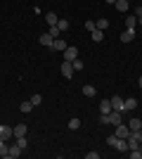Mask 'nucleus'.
I'll list each match as a JSON object with an SVG mask.
<instances>
[{
    "instance_id": "obj_1",
    "label": "nucleus",
    "mask_w": 142,
    "mask_h": 159,
    "mask_svg": "<svg viewBox=\"0 0 142 159\" xmlns=\"http://www.w3.org/2000/svg\"><path fill=\"white\" fill-rule=\"evenodd\" d=\"M107 143H109V147H114V150H118V152H126V150H128V140L116 138V135H109Z\"/></svg>"
},
{
    "instance_id": "obj_2",
    "label": "nucleus",
    "mask_w": 142,
    "mask_h": 159,
    "mask_svg": "<svg viewBox=\"0 0 142 159\" xmlns=\"http://www.w3.org/2000/svg\"><path fill=\"white\" fill-rule=\"evenodd\" d=\"M62 55H64V62H74L76 57H78V48L76 45H67V50H64Z\"/></svg>"
},
{
    "instance_id": "obj_3",
    "label": "nucleus",
    "mask_w": 142,
    "mask_h": 159,
    "mask_svg": "<svg viewBox=\"0 0 142 159\" xmlns=\"http://www.w3.org/2000/svg\"><path fill=\"white\" fill-rule=\"evenodd\" d=\"M0 138H2V140L14 138V128H12V126H7V124H0Z\"/></svg>"
},
{
    "instance_id": "obj_4",
    "label": "nucleus",
    "mask_w": 142,
    "mask_h": 159,
    "mask_svg": "<svg viewBox=\"0 0 142 159\" xmlns=\"http://www.w3.org/2000/svg\"><path fill=\"white\" fill-rule=\"evenodd\" d=\"M116 138H123V140H128V135H130V128L126 126V124H118L116 126V133H114Z\"/></svg>"
},
{
    "instance_id": "obj_5",
    "label": "nucleus",
    "mask_w": 142,
    "mask_h": 159,
    "mask_svg": "<svg viewBox=\"0 0 142 159\" xmlns=\"http://www.w3.org/2000/svg\"><path fill=\"white\" fill-rule=\"evenodd\" d=\"M74 64H71V62H64V64H62V76H64V79H74Z\"/></svg>"
},
{
    "instance_id": "obj_6",
    "label": "nucleus",
    "mask_w": 142,
    "mask_h": 159,
    "mask_svg": "<svg viewBox=\"0 0 142 159\" xmlns=\"http://www.w3.org/2000/svg\"><path fill=\"white\" fill-rule=\"evenodd\" d=\"M123 109H126V112L137 109V100H135V98H123Z\"/></svg>"
},
{
    "instance_id": "obj_7",
    "label": "nucleus",
    "mask_w": 142,
    "mask_h": 159,
    "mask_svg": "<svg viewBox=\"0 0 142 159\" xmlns=\"http://www.w3.org/2000/svg\"><path fill=\"white\" fill-rule=\"evenodd\" d=\"M111 109L126 112V109H123V98H121V95H114V98H111Z\"/></svg>"
},
{
    "instance_id": "obj_8",
    "label": "nucleus",
    "mask_w": 142,
    "mask_h": 159,
    "mask_svg": "<svg viewBox=\"0 0 142 159\" xmlns=\"http://www.w3.org/2000/svg\"><path fill=\"white\" fill-rule=\"evenodd\" d=\"M21 152H24V150H21V147L17 145V143H14V145L10 147V150H7V157H10V159H17V157H19Z\"/></svg>"
},
{
    "instance_id": "obj_9",
    "label": "nucleus",
    "mask_w": 142,
    "mask_h": 159,
    "mask_svg": "<svg viewBox=\"0 0 142 159\" xmlns=\"http://www.w3.org/2000/svg\"><path fill=\"white\" fill-rule=\"evenodd\" d=\"M133 38H135V31H133V29H126V31L121 33V38H118V40H121V43H130Z\"/></svg>"
},
{
    "instance_id": "obj_10",
    "label": "nucleus",
    "mask_w": 142,
    "mask_h": 159,
    "mask_svg": "<svg viewBox=\"0 0 142 159\" xmlns=\"http://www.w3.org/2000/svg\"><path fill=\"white\" fill-rule=\"evenodd\" d=\"M38 40H41V45H45V48H52V43H54V38L50 36V31H47V33H43V36H41Z\"/></svg>"
},
{
    "instance_id": "obj_11",
    "label": "nucleus",
    "mask_w": 142,
    "mask_h": 159,
    "mask_svg": "<svg viewBox=\"0 0 142 159\" xmlns=\"http://www.w3.org/2000/svg\"><path fill=\"white\" fill-rule=\"evenodd\" d=\"M128 128H130V131H140V128H142V119H137V116H133V119L128 121Z\"/></svg>"
},
{
    "instance_id": "obj_12",
    "label": "nucleus",
    "mask_w": 142,
    "mask_h": 159,
    "mask_svg": "<svg viewBox=\"0 0 142 159\" xmlns=\"http://www.w3.org/2000/svg\"><path fill=\"white\" fill-rule=\"evenodd\" d=\"M52 48H54V50H59V52H64V50H67V40H64V38H54Z\"/></svg>"
},
{
    "instance_id": "obj_13",
    "label": "nucleus",
    "mask_w": 142,
    "mask_h": 159,
    "mask_svg": "<svg viewBox=\"0 0 142 159\" xmlns=\"http://www.w3.org/2000/svg\"><path fill=\"white\" fill-rule=\"evenodd\" d=\"M90 38H93L95 43H102V40H104V31H100V29H95V31H90Z\"/></svg>"
},
{
    "instance_id": "obj_14",
    "label": "nucleus",
    "mask_w": 142,
    "mask_h": 159,
    "mask_svg": "<svg viewBox=\"0 0 142 159\" xmlns=\"http://www.w3.org/2000/svg\"><path fill=\"white\" fill-rule=\"evenodd\" d=\"M111 112V100H102L100 102V114H109Z\"/></svg>"
},
{
    "instance_id": "obj_15",
    "label": "nucleus",
    "mask_w": 142,
    "mask_h": 159,
    "mask_svg": "<svg viewBox=\"0 0 142 159\" xmlns=\"http://www.w3.org/2000/svg\"><path fill=\"white\" fill-rule=\"evenodd\" d=\"M21 135H26V124H19V126H14V138H21Z\"/></svg>"
},
{
    "instance_id": "obj_16",
    "label": "nucleus",
    "mask_w": 142,
    "mask_h": 159,
    "mask_svg": "<svg viewBox=\"0 0 142 159\" xmlns=\"http://www.w3.org/2000/svg\"><path fill=\"white\" fill-rule=\"evenodd\" d=\"M31 109H33V102H31V100H28V102H21V105H19V112H21V114H28Z\"/></svg>"
},
{
    "instance_id": "obj_17",
    "label": "nucleus",
    "mask_w": 142,
    "mask_h": 159,
    "mask_svg": "<svg viewBox=\"0 0 142 159\" xmlns=\"http://www.w3.org/2000/svg\"><path fill=\"white\" fill-rule=\"evenodd\" d=\"M45 21H47V24H50V26H54V24L59 21V17H57V14H54V12H47V14H45Z\"/></svg>"
},
{
    "instance_id": "obj_18",
    "label": "nucleus",
    "mask_w": 142,
    "mask_h": 159,
    "mask_svg": "<svg viewBox=\"0 0 142 159\" xmlns=\"http://www.w3.org/2000/svg\"><path fill=\"white\" fill-rule=\"evenodd\" d=\"M116 10L118 12H128V0H116Z\"/></svg>"
},
{
    "instance_id": "obj_19",
    "label": "nucleus",
    "mask_w": 142,
    "mask_h": 159,
    "mask_svg": "<svg viewBox=\"0 0 142 159\" xmlns=\"http://www.w3.org/2000/svg\"><path fill=\"white\" fill-rule=\"evenodd\" d=\"M83 95H88V98H95V95H97L95 86H83Z\"/></svg>"
},
{
    "instance_id": "obj_20",
    "label": "nucleus",
    "mask_w": 142,
    "mask_h": 159,
    "mask_svg": "<svg viewBox=\"0 0 142 159\" xmlns=\"http://www.w3.org/2000/svg\"><path fill=\"white\" fill-rule=\"evenodd\" d=\"M135 26H137V17H128V19H126V29H133V31H135Z\"/></svg>"
},
{
    "instance_id": "obj_21",
    "label": "nucleus",
    "mask_w": 142,
    "mask_h": 159,
    "mask_svg": "<svg viewBox=\"0 0 142 159\" xmlns=\"http://www.w3.org/2000/svg\"><path fill=\"white\" fill-rule=\"evenodd\" d=\"M95 24H97V29H100V31H107V29H109V19H97Z\"/></svg>"
},
{
    "instance_id": "obj_22",
    "label": "nucleus",
    "mask_w": 142,
    "mask_h": 159,
    "mask_svg": "<svg viewBox=\"0 0 142 159\" xmlns=\"http://www.w3.org/2000/svg\"><path fill=\"white\" fill-rule=\"evenodd\" d=\"M69 128H71V131H78V128H81V119H76V116H74V119L69 121Z\"/></svg>"
},
{
    "instance_id": "obj_23",
    "label": "nucleus",
    "mask_w": 142,
    "mask_h": 159,
    "mask_svg": "<svg viewBox=\"0 0 142 159\" xmlns=\"http://www.w3.org/2000/svg\"><path fill=\"white\" fill-rule=\"evenodd\" d=\"M14 140H17V145H19L21 150H26V147H28V140H26V135H21V138H14Z\"/></svg>"
},
{
    "instance_id": "obj_24",
    "label": "nucleus",
    "mask_w": 142,
    "mask_h": 159,
    "mask_svg": "<svg viewBox=\"0 0 142 159\" xmlns=\"http://www.w3.org/2000/svg\"><path fill=\"white\" fill-rule=\"evenodd\" d=\"M7 140H0V157H7Z\"/></svg>"
},
{
    "instance_id": "obj_25",
    "label": "nucleus",
    "mask_w": 142,
    "mask_h": 159,
    "mask_svg": "<svg viewBox=\"0 0 142 159\" xmlns=\"http://www.w3.org/2000/svg\"><path fill=\"white\" fill-rule=\"evenodd\" d=\"M59 26H57V24H54V26H50V36H52V38H59Z\"/></svg>"
},
{
    "instance_id": "obj_26",
    "label": "nucleus",
    "mask_w": 142,
    "mask_h": 159,
    "mask_svg": "<svg viewBox=\"0 0 142 159\" xmlns=\"http://www.w3.org/2000/svg\"><path fill=\"white\" fill-rule=\"evenodd\" d=\"M57 26H59V31H67V29H69V21L67 19H59V21H57Z\"/></svg>"
},
{
    "instance_id": "obj_27",
    "label": "nucleus",
    "mask_w": 142,
    "mask_h": 159,
    "mask_svg": "<svg viewBox=\"0 0 142 159\" xmlns=\"http://www.w3.org/2000/svg\"><path fill=\"white\" fill-rule=\"evenodd\" d=\"M71 64H74V71H81V69H83V62L78 60V57H76V60L71 62Z\"/></svg>"
},
{
    "instance_id": "obj_28",
    "label": "nucleus",
    "mask_w": 142,
    "mask_h": 159,
    "mask_svg": "<svg viewBox=\"0 0 142 159\" xmlns=\"http://www.w3.org/2000/svg\"><path fill=\"white\" fill-rule=\"evenodd\" d=\"M31 102H33V107H38L43 102V95H31Z\"/></svg>"
},
{
    "instance_id": "obj_29",
    "label": "nucleus",
    "mask_w": 142,
    "mask_h": 159,
    "mask_svg": "<svg viewBox=\"0 0 142 159\" xmlns=\"http://www.w3.org/2000/svg\"><path fill=\"white\" fill-rule=\"evenodd\" d=\"M130 152V159H142V152L140 150H128Z\"/></svg>"
},
{
    "instance_id": "obj_30",
    "label": "nucleus",
    "mask_w": 142,
    "mask_h": 159,
    "mask_svg": "<svg viewBox=\"0 0 142 159\" xmlns=\"http://www.w3.org/2000/svg\"><path fill=\"white\" fill-rule=\"evenodd\" d=\"M85 29H88V31H95V29H97V24H95L93 19H88V21H85Z\"/></svg>"
},
{
    "instance_id": "obj_31",
    "label": "nucleus",
    "mask_w": 142,
    "mask_h": 159,
    "mask_svg": "<svg viewBox=\"0 0 142 159\" xmlns=\"http://www.w3.org/2000/svg\"><path fill=\"white\" fill-rule=\"evenodd\" d=\"M135 17H137V24H142V7H137V10H135Z\"/></svg>"
},
{
    "instance_id": "obj_32",
    "label": "nucleus",
    "mask_w": 142,
    "mask_h": 159,
    "mask_svg": "<svg viewBox=\"0 0 142 159\" xmlns=\"http://www.w3.org/2000/svg\"><path fill=\"white\" fill-rule=\"evenodd\" d=\"M100 124H109V114H100Z\"/></svg>"
},
{
    "instance_id": "obj_33",
    "label": "nucleus",
    "mask_w": 142,
    "mask_h": 159,
    "mask_svg": "<svg viewBox=\"0 0 142 159\" xmlns=\"http://www.w3.org/2000/svg\"><path fill=\"white\" fill-rule=\"evenodd\" d=\"M85 157H88V159H97V157H100V152H88Z\"/></svg>"
},
{
    "instance_id": "obj_34",
    "label": "nucleus",
    "mask_w": 142,
    "mask_h": 159,
    "mask_svg": "<svg viewBox=\"0 0 142 159\" xmlns=\"http://www.w3.org/2000/svg\"><path fill=\"white\" fill-rule=\"evenodd\" d=\"M107 2H109V5H116V0H107Z\"/></svg>"
},
{
    "instance_id": "obj_35",
    "label": "nucleus",
    "mask_w": 142,
    "mask_h": 159,
    "mask_svg": "<svg viewBox=\"0 0 142 159\" xmlns=\"http://www.w3.org/2000/svg\"><path fill=\"white\" fill-rule=\"evenodd\" d=\"M137 86H140V88H142V76H140V81H137Z\"/></svg>"
},
{
    "instance_id": "obj_36",
    "label": "nucleus",
    "mask_w": 142,
    "mask_h": 159,
    "mask_svg": "<svg viewBox=\"0 0 142 159\" xmlns=\"http://www.w3.org/2000/svg\"><path fill=\"white\" fill-rule=\"evenodd\" d=\"M140 152H142V143H140Z\"/></svg>"
},
{
    "instance_id": "obj_37",
    "label": "nucleus",
    "mask_w": 142,
    "mask_h": 159,
    "mask_svg": "<svg viewBox=\"0 0 142 159\" xmlns=\"http://www.w3.org/2000/svg\"><path fill=\"white\" fill-rule=\"evenodd\" d=\"M0 140H2V138H0Z\"/></svg>"
}]
</instances>
